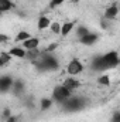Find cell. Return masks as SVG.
Listing matches in <instances>:
<instances>
[{"instance_id": "cell-1", "label": "cell", "mask_w": 120, "mask_h": 122, "mask_svg": "<svg viewBox=\"0 0 120 122\" xmlns=\"http://www.w3.org/2000/svg\"><path fill=\"white\" fill-rule=\"evenodd\" d=\"M38 70L41 71H55L60 68V62H58V58L55 56H52V53H45L42 51L40 58L34 62Z\"/></svg>"}, {"instance_id": "cell-2", "label": "cell", "mask_w": 120, "mask_h": 122, "mask_svg": "<svg viewBox=\"0 0 120 122\" xmlns=\"http://www.w3.org/2000/svg\"><path fill=\"white\" fill-rule=\"evenodd\" d=\"M86 105V101L85 98L82 97H78V95H71L65 102H64V109L68 111V112H75V111H79L82 109L83 107Z\"/></svg>"}, {"instance_id": "cell-3", "label": "cell", "mask_w": 120, "mask_h": 122, "mask_svg": "<svg viewBox=\"0 0 120 122\" xmlns=\"http://www.w3.org/2000/svg\"><path fill=\"white\" fill-rule=\"evenodd\" d=\"M72 95V92L69 91V90H66L62 84L61 85H57L54 90H52V101L54 102H58V104H64L69 97Z\"/></svg>"}, {"instance_id": "cell-4", "label": "cell", "mask_w": 120, "mask_h": 122, "mask_svg": "<svg viewBox=\"0 0 120 122\" xmlns=\"http://www.w3.org/2000/svg\"><path fill=\"white\" fill-rule=\"evenodd\" d=\"M102 58H103V62H105V65H106V70H113V68H116L120 62L119 53H117V51H109V53L103 54Z\"/></svg>"}, {"instance_id": "cell-5", "label": "cell", "mask_w": 120, "mask_h": 122, "mask_svg": "<svg viewBox=\"0 0 120 122\" xmlns=\"http://www.w3.org/2000/svg\"><path fill=\"white\" fill-rule=\"evenodd\" d=\"M82 71H83V64L81 62V60L74 58V60L69 61V64H68V67H66V72H68L71 77L79 75Z\"/></svg>"}, {"instance_id": "cell-6", "label": "cell", "mask_w": 120, "mask_h": 122, "mask_svg": "<svg viewBox=\"0 0 120 122\" xmlns=\"http://www.w3.org/2000/svg\"><path fill=\"white\" fill-rule=\"evenodd\" d=\"M13 78L10 75H1L0 77V92L1 94H6V92L11 91V87H13Z\"/></svg>"}, {"instance_id": "cell-7", "label": "cell", "mask_w": 120, "mask_h": 122, "mask_svg": "<svg viewBox=\"0 0 120 122\" xmlns=\"http://www.w3.org/2000/svg\"><path fill=\"white\" fill-rule=\"evenodd\" d=\"M117 16H119V7H117V4H112V6H109V7L105 10L103 19H106V20H109V21H113V20L117 19Z\"/></svg>"}, {"instance_id": "cell-8", "label": "cell", "mask_w": 120, "mask_h": 122, "mask_svg": "<svg viewBox=\"0 0 120 122\" xmlns=\"http://www.w3.org/2000/svg\"><path fill=\"white\" fill-rule=\"evenodd\" d=\"M90 68H92L93 71H97V72H103V71H107V70H106V65H105V62H103V58H102V56H97L96 58H93V60H92Z\"/></svg>"}, {"instance_id": "cell-9", "label": "cell", "mask_w": 120, "mask_h": 122, "mask_svg": "<svg viewBox=\"0 0 120 122\" xmlns=\"http://www.w3.org/2000/svg\"><path fill=\"white\" fill-rule=\"evenodd\" d=\"M62 85H64L66 90H69V91L72 92V91H75L76 88H79L81 82H79L76 78H74V77H68V78H65V80H64Z\"/></svg>"}, {"instance_id": "cell-10", "label": "cell", "mask_w": 120, "mask_h": 122, "mask_svg": "<svg viewBox=\"0 0 120 122\" xmlns=\"http://www.w3.org/2000/svg\"><path fill=\"white\" fill-rule=\"evenodd\" d=\"M97 40H99V36H97V34H95V33H88L86 36H83V37L79 38V43L83 44V46H93Z\"/></svg>"}, {"instance_id": "cell-11", "label": "cell", "mask_w": 120, "mask_h": 122, "mask_svg": "<svg viewBox=\"0 0 120 122\" xmlns=\"http://www.w3.org/2000/svg\"><path fill=\"white\" fill-rule=\"evenodd\" d=\"M38 46H40V38L32 37V36H31L30 38H27L26 41L21 43V47L24 50H34V48H38Z\"/></svg>"}, {"instance_id": "cell-12", "label": "cell", "mask_w": 120, "mask_h": 122, "mask_svg": "<svg viewBox=\"0 0 120 122\" xmlns=\"http://www.w3.org/2000/svg\"><path fill=\"white\" fill-rule=\"evenodd\" d=\"M26 50L21 47V46H18V47H11L10 50H9V54L11 56V57H17V58H24L26 57Z\"/></svg>"}, {"instance_id": "cell-13", "label": "cell", "mask_w": 120, "mask_h": 122, "mask_svg": "<svg viewBox=\"0 0 120 122\" xmlns=\"http://www.w3.org/2000/svg\"><path fill=\"white\" fill-rule=\"evenodd\" d=\"M75 29V21H66V23H64V24H61V36H64V37H66L71 31Z\"/></svg>"}, {"instance_id": "cell-14", "label": "cell", "mask_w": 120, "mask_h": 122, "mask_svg": "<svg viewBox=\"0 0 120 122\" xmlns=\"http://www.w3.org/2000/svg\"><path fill=\"white\" fill-rule=\"evenodd\" d=\"M50 24H51V20H50V17H47V16H41V17L38 19V21H37L38 30H47V29H50Z\"/></svg>"}, {"instance_id": "cell-15", "label": "cell", "mask_w": 120, "mask_h": 122, "mask_svg": "<svg viewBox=\"0 0 120 122\" xmlns=\"http://www.w3.org/2000/svg\"><path fill=\"white\" fill-rule=\"evenodd\" d=\"M26 51H27V53H26V57H24V58L32 61V62H35V61L40 58V56H41V51L37 50V48H34V50H26Z\"/></svg>"}, {"instance_id": "cell-16", "label": "cell", "mask_w": 120, "mask_h": 122, "mask_svg": "<svg viewBox=\"0 0 120 122\" xmlns=\"http://www.w3.org/2000/svg\"><path fill=\"white\" fill-rule=\"evenodd\" d=\"M11 58H13V57L9 54V51H0V68L9 65L10 61H11Z\"/></svg>"}, {"instance_id": "cell-17", "label": "cell", "mask_w": 120, "mask_h": 122, "mask_svg": "<svg viewBox=\"0 0 120 122\" xmlns=\"http://www.w3.org/2000/svg\"><path fill=\"white\" fill-rule=\"evenodd\" d=\"M24 88H26V85H24V82L20 80H17V81H13V87H11V91L14 92V94H21V92L24 91Z\"/></svg>"}, {"instance_id": "cell-18", "label": "cell", "mask_w": 120, "mask_h": 122, "mask_svg": "<svg viewBox=\"0 0 120 122\" xmlns=\"http://www.w3.org/2000/svg\"><path fill=\"white\" fill-rule=\"evenodd\" d=\"M30 37H31V34L28 33V31L21 30V31H18V33L16 34L14 41H16V43H23V41H26V40H27V38H30Z\"/></svg>"}, {"instance_id": "cell-19", "label": "cell", "mask_w": 120, "mask_h": 122, "mask_svg": "<svg viewBox=\"0 0 120 122\" xmlns=\"http://www.w3.org/2000/svg\"><path fill=\"white\" fill-rule=\"evenodd\" d=\"M14 7L13 1L11 0H0V13H4V11H9Z\"/></svg>"}, {"instance_id": "cell-20", "label": "cell", "mask_w": 120, "mask_h": 122, "mask_svg": "<svg viewBox=\"0 0 120 122\" xmlns=\"http://www.w3.org/2000/svg\"><path fill=\"white\" fill-rule=\"evenodd\" d=\"M97 84H100L102 87H109L110 85V77L109 74H102L97 77Z\"/></svg>"}, {"instance_id": "cell-21", "label": "cell", "mask_w": 120, "mask_h": 122, "mask_svg": "<svg viewBox=\"0 0 120 122\" xmlns=\"http://www.w3.org/2000/svg\"><path fill=\"white\" fill-rule=\"evenodd\" d=\"M52 104H54V101H52L51 98H41L40 107H41L42 111H47V109H50V108L52 107Z\"/></svg>"}, {"instance_id": "cell-22", "label": "cell", "mask_w": 120, "mask_h": 122, "mask_svg": "<svg viewBox=\"0 0 120 122\" xmlns=\"http://www.w3.org/2000/svg\"><path fill=\"white\" fill-rule=\"evenodd\" d=\"M88 33H90L88 27H85V26H79V27L76 29V37H78V38H81V37L86 36Z\"/></svg>"}, {"instance_id": "cell-23", "label": "cell", "mask_w": 120, "mask_h": 122, "mask_svg": "<svg viewBox=\"0 0 120 122\" xmlns=\"http://www.w3.org/2000/svg\"><path fill=\"white\" fill-rule=\"evenodd\" d=\"M50 30L52 31L54 34H60L61 33V23H58V21H51Z\"/></svg>"}, {"instance_id": "cell-24", "label": "cell", "mask_w": 120, "mask_h": 122, "mask_svg": "<svg viewBox=\"0 0 120 122\" xmlns=\"http://www.w3.org/2000/svg\"><path fill=\"white\" fill-rule=\"evenodd\" d=\"M58 48V43H52V44H50L47 48H45V53H52V51H55Z\"/></svg>"}, {"instance_id": "cell-25", "label": "cell", "mask_w": 120, "mask_h": 122, "mask_svg": "<svg viewBox=\"0 0 120 122\" xmlns=\"http://www.w3.org/2000/svg\"><path fill=\"white\" fill-rule=\"evenodd\" d=\"M65 0H51L50 1V7L52 9V7H57V6H60V4H62Z\"/></svg>"}, {"instance_id": "cell-26", "label": "cell", "mask_w": 120, "mask_h": 122, "mask_svg": "<svg viewBox=\"0 0 120 122\" xmlns=\"http://www.w3.org/2000/svg\"><path fill=\"white\" fill-rule=\"evenodd\" d=\"M10 115H11L10 109H9V108H6V109L3 111V114H1V119H3V121H6V118H9Z\"/></svg>"}, {"instance_id": "cell-27", "label": "cell", "mask_w": 120, "mask_h": 122, "mask_svg": "<svg viewBox=\"0 0 120 122\" xmlns=\"http://www.w3.org/2000/svg\"><path fill=\"white\" fill-rule=\"evenodd\" d=\"M9 36L7 34H4V33H0V44H3V43H7L9 41Z\"/></svg>"}, {"instance_id": "cell-28", "label": "cell", "mask_w": 120, "mask_h": 122, "mask_svg": "<svg viewBox=\"0 0 120 122\" xmlns=\"http://www.w3.org/2000/svg\"><path fill=\"white\" fill-rule=\"evenodd\" d=\"M6 122H18V118L14 115H10L9 118H6Z\"/></svg>"}, {"instance_id": "cell-29", "label": "cell", "mask_w": 120, "mask_h": 122, "mask_svg": "<svg viewBox=\"0 0 120 122\" xmlns=\"http://www.w3.org/2000/svg\"><path fill=\"white\" fill-rule=\"evenodd\" d=\"M109 26H110V21L106 20V19H103V20H102V27H103V29H107Z\"/></svg>"}, {"instance_id": "cell-30", "label": "cell", "mask_w": 120, "mask_h": 122, "mask_svg": "<svg viewBox=\"0 0 120 122\" xmlns=\"http://www.w3.org/2000/svg\"><path fill=\"white\" fill-rule=\"evenodd\" d=\"M112 122H120V114H119V112H116V114L113 115V118H112Z\"/></svg>"}, {"instance_id": "cell-31", "label": "cell", "mask_w": 120, "mask_h": 122, "mask_svg": "<svg viewBox=\"0 0 120 122\" xmlns=\"http://www.w3.org/2000/svg\"><path fill=\"white\" fill-rule=\"evenodd\" d=\"M0 16H1V13H0Z\"/></svg>"}]
</instances>
